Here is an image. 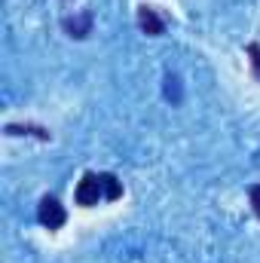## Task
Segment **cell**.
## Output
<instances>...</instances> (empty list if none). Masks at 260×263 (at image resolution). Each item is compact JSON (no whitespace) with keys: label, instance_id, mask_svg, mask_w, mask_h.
Returning a JSON list of instances; mask_svg holds the SVG:
<instances>
[{"label":"cell","instance_id":"1","mask_svg":"<svg viewBox=\"0 0 260 263\" xmlns=\"http://www.w3.org/2000/svg\"><path fill=\"white\" fill-rule=\"evenodd\" d=\"M73 199H77V205H83V208H92V205H98V202L104 199L101 175H95V172H86V175L80 178L77 190H73Z\"/></svg>","mask_w":260,"mask_h":263},{"label":"cell","instance_id":"2","mask_svg":"<svg viewBox=\"0 0 260 263\" xmlns=\"http://www.w3.org/2000/svg\"><path fill=\"white\" fill-rule=\"evenodd\" d=\"M37 220H40L46 230H59V227H65V220H67L65 205H62L55 196H43L40 199V205H37Z\"/></svg>","mask_w":260,"mask_h":263},{"label":"cell","instance_id":"3","mask_svg":"<svg viewBox=\"0 0 260 263\" xmlns=\"http://www.w3.org/2000/svg\"><path fill=\"white\" fill-rule=\"evenodd\" d=\"M62 28H65L67 37H73V40H86V37L92 34V12L83 9V12H77V15H67V18H62Z\"/></svg>","mask_w":260,"mask_h":263},{"label":"cell","instance_id":"4","mask_svg":"<svg viewBox=\"0 0 260 263\" xmlns=\"http://www.w3.org/2000/svg\"><path fill=\"white\" fill-rule=\"evenodd\" d=\"M138 28H141L147 37H159V34L165 31V22L156 15V9H150V6H141V9H138Z\"/></svg>","mask_w":260,"mask_h":263},{"label":"cell","instance_id":"5","mask_svg":"<svg viewBox=\"0 0 260 263\" xmlns=\"http://www.w3.org/2000/svg\"><path fill=\"white\" fill-rule=\"evenodd\" d=\"M101 187H104V199H110V202H117V199L123 196V184L110 172H101Z\"/></svg>","mask_w":260,"mask_h":263},{"label":"cell","instance_id":"6","mask_svg":"<svg viewBox=\"0 0 260 263\" xmlns=\"http://www.w3.org/2000/svg\"><path fill=\"white\" fill-rule=\"evenodd\" d=\"M25 132H34V135H40L43 141H49V138H52L46 129H34V126H15V123H9V126H6V135H25Z\"/></svg>","mask_w":260,"mask_h":263},{"label":"cell","instance_id":"7","mask_svg":"<svg viewBox=\"0 0 260 263\" xmlns=\"http://www.w3.org/2000/svg\"><path fill=\"white\" fill-rule=\"evenodd\" d=\"M248 55H251V67H254V77L260 80V43H248Z\"/></svg>","mask_w":260,"mask_h":263},{"label":"cell","instance_id":"8","mask_svg":"<svg viewBox=\"0 0 260 263\" xmlns=\"http://www.w3.org/2000/svg\"><path fill=\"white\" fill-rule=\"evenodd\" d=\"M248 196H251V205H254V214L260 217V184H254V187L248 190Z\"/></svg>","mask_w":260,"mask_h":263}]
</instances>
